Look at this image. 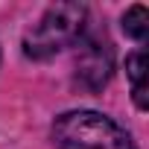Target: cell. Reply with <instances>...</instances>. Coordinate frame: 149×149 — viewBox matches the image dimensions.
Masks as SVG:
<instances>
[{"label":"cell","instance_id":"6da1fadb","mask_svg":"<svg viewBox=\"0 0 149 149\" xmlns=\"http://www.w3.org/2000/svg\"><path fill=\"white\" fill-rule=\"evenodd\" d=\"M58 149H137L123 126L100 111H67L53 123Z\"/></svg>","mask_w":149,"mask_h":149},{"label":"cell","instance_id":"277c9868","mask_svg":"<svg viewBox=\"0 0 149 149\" xmlns=\"http://www.w3.org/2000/svg\"><path fill=\"white\" fill-rule=\"evenodd\" d=\"M126 76L132 82V94H134L137 108H146L149 105V100H146V53H132L126 58Z\"/></svg>","mask_w":149,"mask_h":149},{"label":"cell","instance_id":"5b68a950","mask_svg":"<svg viewBox=\"0 0 149 149\" xmlns=\"http://www.w3.org/2000/svg\"><path fill=\"white\" fill-rule=\"evenodd\" d=\"M123 32L134 41H146L149 35V15L143 6H132L126 15H123Z\"/></svg>","mask_w":149,"mask_h":149},{"label":"cell","instance_id":"3957f363","mask_svg":"<svg viewBox=\"0 0 149 149\" xmlns=\"http://www.w3.org/2000/svg\"><path fill=\"white\" fill-rule=\"evenodd\" d=\"M114 70V56L111 44L102 38H85L79 53H76V79L88 91H100L108 85Z\"/></svg>","mask_w":149,"mask_h":149},{"label":"cell","instance_id":"7a4b0ae2","mask_svg":"<svg viewBox=\"0 0 149 149\" xmlns=\"http://www.w3.org/2000/svg\"><path fill=\"white\" fill-rule=\"evenodd\" d=\"M85 18H88V9L82 3H56V6H50L41 15V21L32 29H26L24 53L29 58H38V61L56 56L58 50H64L73 41L82 38Z\"/></svg>","mask_w":149,"mask_h":149}]
</instances>
